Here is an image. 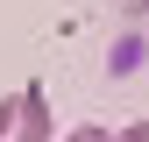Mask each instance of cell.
<instances>
[{
    "label": "cell",
    "mask_w": 149,
    "mask_h": 142,
    "mask_svg": "<svg viewBox=\"0 0 149 142\" xmlns=\"http://www.w3.org/2000/svg\"><path fill=\"white\" fill-rule=\"evenodd\" d=\"M114 142H149V114H142V121H128V128H114Z\"/></svg>",
    "instance_id": "cell-2"
},
{
    "label": "cell",
    "mask_w": 149,
    "mask_h": 142,
    "mask_svg": "<svg viewBox=\"0 0 149 142\" xmlns=\"http://www.w3.org/2000/svg\"><path fill=\"white\" fill-rule=\"evenodd\" d=\"M135 7H142V14H149V0H135Z\"/></svg>",
    "instance_id": "cell-4"
},
{
    "label": "cell",
    "mask_w": 149,
    "mask_h": 142,
    "mask_svg": "<svg viewBox=\"0 0 149 142\" xmlns=\"http://www.w3.org/2000/svg\"><path fill=\"white\" fill-rule=\"evenodd\" d=\"M64 142H114L107 128H78V135H64Z\"/></svg>",
    "instance_id": "cell-3"
},
{
    "label": "cell",
    "mask_w": 149,
    "mask_h": 142,
    "mask_svg": "<svg viewBox=\"0 0 149 142\" xmlns=\"http://www.w3.org/2000/svg\"><path fill=\"white\" fill-rule=\"evenodd\" d=\"M0 142H50V100H43V85H22V93L0 100Z\"/></svg>",
    "instance_id": "cell-1"
}]
</instances>
